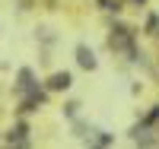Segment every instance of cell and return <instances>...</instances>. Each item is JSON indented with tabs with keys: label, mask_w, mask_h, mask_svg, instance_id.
Masks as SVG:
<instances>
[{
	"label": "cell",
	"mask_w": 159,
	"mask_h": 149,
	"mask_svg": "<svg viewBox=\"0 0 159 149\" xmlns=\"http://www.w3.org/2000/svg\"><path fill=\"white\" fill-rule=\"evenodd\" d=\"M51 86H54V89H67V86H70V76H67V73H57L54 79H51Z\"/></svg>",
	"instance_id": "1"
},
{
	"label": "cell",
	"mask_w": 159,
	"mask_h": 149,
	"mask_svg": "<svg viewBox=\"0 0 159 149\" xmlns=\"http://www.w3.org/2000/svg\"><path fill=\"white\" fill-rule=\"evenodd\" d=\"M80 64H83V67H92V64H96V60H92V54H89L86 48H80Z\"/></svg>",
	"instance_id": "2"
}]
</instances>
